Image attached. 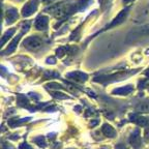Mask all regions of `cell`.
Returning <instances> with one entry per match:
<instances>
[{
  "label": "cell",
  "instance_id": "7a4b0ae2",
  "mask_svg": "<svg viewBox=\"0 0 149 149\" xmlns=\"http://www.w3.org/2000/svg\"><path fill=\"white\" fill-rule=\"evenodd\" d=\"M38 6V1L37 0H29L27 3L23 6L22 9V15L24 17H29L32 14H34L35 10Z\"/></svg>",
  "mask_w": 149,
  "mask_h": 149
},
{
  "label": "cell",
  "instance_id": "5b68a950",
  "mask_svg": "<svg viewBox=\"0 0 149 149\" xmlns=\"http://www.w3.org/2000/svg\"><path fill=\"white\" fill-rule=\"evenodd\" d=\"M130 1H134V0H123L124 3H128V2H130Z\"/></svg>",
  "mask_w": 149,
  "mask_h": 149
},
{
  "label": "cell",
  "instance_id": "277c9868",
  "mask_svg": "<svg viewBox=\"0 0 149 149\" xmlns=\"http://www.w3.org/2000/svg\"><path fill=\"white\" fill-rule=\"evenodd\" d=\"M6 19H7V22H9V23L16 21L17 19H18V12L15 8L8 9L6 13Z\"/></svg>",
  "mask_w": 149,
  "mask_h": 149
},
{
  "label": "cell",
  "instance_id": "52a82bcc",
  "mask_svg": "<svg viewBox=\"0 0 149 149\" xmlns=\"http://www.w3.org/2000/svg\"><path fill=\"white\" fill-rule=\"evenodd\" d=\"M146 74H147V76H149V70H147V72H146Z\"/></svg>",
  "mask_w": 149,
  "mask_h": 149
},
{
  "label": "cell",
  "instance_id": "6da1fadb",
  "mask_svg": "<svg viewBox=\"0 0 149 149\" xmlns=\"http://www.w3.org/2000/svg\"><path fill=\"white\" fill-rule=\"evenodd\" d=\"M42 46V40L37 36H30L27 40H24V47H26L28 50H38Z\"/></svg>",
  "mask_w": 149,
  "mask_h": 149
},
{
  "label": "cell",
  "instance_id": "3957f363",
  "mask_svg": "<svg viewBox=\"0 0 149 149\" xmlns=\"http://www.w3.org/2000/svg\"><path fill=\"white\" fill-rule=\"evenodd\" d=\"M48 22H49V19L47 18L46 16L40 15L35 21V27L37 29H40V30H44L45 28H47V26H48Z\"/></svg>",
  "mask_w": 149,
  "mask_h": 149
},
{
  "label": "cell",
  "instance_id": "8992f818",
  "mask_svg": "<svg viewBox=\"0 0 149 149\" xmlns=\"http://www.w3.org/2000/svg\"><path fill=\"white\" fill-rule=\"evenodd\" d=\"M50 1H52V0H44V2H50Z\"/></svg>",
  "mask_w": 149,
  "mask_h": 149
},
{
  "label": "cell",
  "instance_id": "ba28073f",
  "mask_svg": "<svg viewBox=\"0 0 149 149\" xmlns=\"http://www.w3.org/2000/svg\"><path fill=\"white\" fill-rule=\"evenodd\" d=\"M118 149H125V148H123V147H122V148H118Z\"/></svg>",
  "mask_w": 149,
  "mask_h": 149
}]
</instances>
